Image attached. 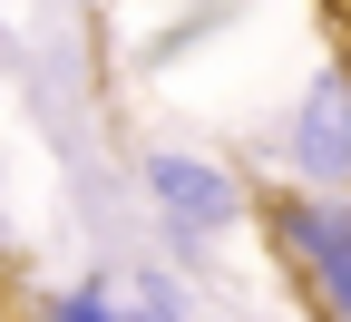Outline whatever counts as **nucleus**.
I'll return each mask as SVG.
<instances>
[{
	"mask_svg": "<svg viewBox=\"0 0 351 322\" xmlns=\"http://www.w3.org/2000/svg\"><path fill=\"white\" fill-rule=\"evenodd\" d=\"M263 235H274V254L293 264L313 322H351V186L341 196H322V186L274 196L263 205Z\"/></svg>",
	"mask_w": 351,
	"mask_h": 322,
	"instance_id": "nucleus-1",
	"label": "nucleus"
},
{
	"mask_svg": "<svg viewBox=\"0 0 351 322\" xmlns=\"http://www.w3.org/2000/svg\"><path fill=\"white\" fill-rule=\"evenodd\" d=\"M283 166H293V186H322V196L351 186V59L313 69V88L283 127Z\"/></svg>",
	"mask_w": 351,
	"mask_h": 322,
	"instance_id": "nucleus-2",
	"label": "nucleus"
},
{
	"mask_svg": "<svg viewBox=\"0 0 351 322\" xmlns=\"http://www.w3.org/2000/svg\"><path fill=\"white\" fill-rule=\"evenodd\" d=\"M137 176H147V196H156V215L176 225V235H215V225H234V215H244V186H234L225 166H205V157L156 147Z\"/></svg>",
	"mask_w": 351,
	"mask_h": 322,
	"instance_id": "nucleus-3",
	"label": "nucleus"
},
{
	"mask_svg": "<svg viewBox=\"0 0 351 322\" xmlns=\"http://www.w3.org/2000/svg\"><path fill=\"white\" fill-rule=\"evenodd\" d=\"M49 322H127V303H117L108 284H78V293H59V303H49Z\"/></svg>",
	"mask_w": 351,
	"mask_h": 322,
	"instance_id": "nucleus-4",
	"label": "nucleus"
},
{
	"mask_svg": "<svg viewBox=\"0 0 351 322\" xmlns=\"http://www.w3.org/2000/svg\"><path fill=\"white\" fill-rule=\"evenodd\" d=\"M127 322H186V293H176V284H156V273H147V284L127 293Z\"/></svg>",
	"mask_w": 351,
	"mask_h": 322,
	"instance_id": "nucleus-5",
	"label": "nucleus"
},
{
	"mask_svg": "<svg viewBox=\"0 0 351 322\" xmlns=\"http://www.w3.org/2000/svg\"><path fill=\"white\" fill-rule=\"evenodd\" d=\"M341 10H351V0H341Z\"/></svg>",
	"mask_w": 351,
	"mask_h": 322,
	"instance_id": "nucleus-6",
	"label": "nucleus"
}]
</instances>
